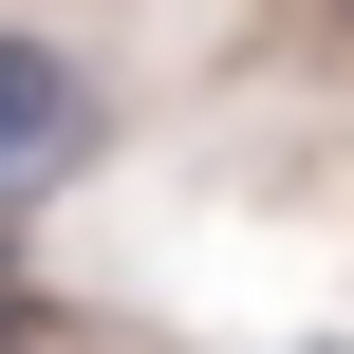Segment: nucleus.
<instances>
[{
  "label": "nucleus",
  "instance_id": "f257e3e1",
  "mask_svg": "<svg viewBox=\"0 0 354 354\" xmlns=\"http://www.w3.org/2000/svg\"><path fill=\"white\" fill-rule=\"evenodd\" d=\"M56 168H93V75L56 37H0V205H37Z\"/></svg>",
  "mask_w": 354,
  "mask_h": 354
},
{
  "label": "nucleus",
  "instance_id": "f03ea898",
  "mask_svg": "<svg viewBox=\"0 0 354 354\" xmlns=\"http://www.w3.org/2000/svg\"><path fill=\"white\" fill-rule=\"evenodd\" d=\"M0 354H19V280H0Z\"/></svg>",
  "mask_w": 354,
  "mask_h": 354
}]
</instances>
